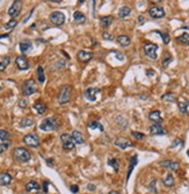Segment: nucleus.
Segmentation results:
<instances>
[{
  "instance_id": "obj_1",
  "label": "nucleus",
  "mask_w": 189,
  "mask_h": 194,
  "mask_svg": "<svg viewBox=\"0 0 189 194\" xmlns=\"http://www.w3.org/2000/svg\"><path fill=\"white\" fill-rule=\"evenodd\" d=\"M59 127V121L56 117H46L40 124V129L43 132H54Z\"/></svg>"
},
{
  "instance_id": "obj_2",
  "label": "nucleus",
  "mask_w": 189,
  "mask_h": 194,
  "mask_svg": "<svg viewBox=\"0 0 189 194\" xmlns=\"http://www.w3.org/2000/svg\"><path fill=\"white\" fill-rule=\"evenodd\" d=\"M13 155H14V158L17 161L21 162V163H26L28 162L32 157V155L29 152L27 149L22 148V147H19V148H15L14 151H13Z\"/></svg>"
},
{
  "instance_id": "obj_3",
  "label": "nucleus",
  "mask_w": 189,
  "mask_h": 194,
  "mask_svg": "<svg viewBox=\"0 0 189 194\" xmlns=\"http://www.w3.org/2000/svg\"><path fill=\"white\" fill-rule=\"evenodd\" d=\"M71 94H72V90H71V86L69 85H64V86L61 88V92H59V95H58V101L59 103H66L69 102L71 99Z\"/></svg>"
},
{
  "instance_id": "obj_4",
  "label": "nucleus",
  "mask_w": 189,
  "mask_h": 194,
  "mask_svg": "<svg viewBox=\"0 0 189 194\" xmlns=\"http://www.w3.org/2000/svg\"><path fill=\"white\" fill-rule=\"evenodd\" d=\"M61 141H62V143H63V149H64V150L71 151V150H73L74 149L75 143H74L73 138H72V135L67 134V132L62 134V135H61Z\"/></svg>"
},
{
  "instance_id": "obj_5",
  "label": "nucleus",
  "mask_w": 189,
  "mask_h": 194,
  "mask_svg": "<svg viewBox=\"0 0 189 194\" xmlns=\"http://www.w3.org/2000/svg\"><path fill=\"white\" fill-rule=\"evenodd\" d=\"M22 92L25 95H32L36 92V83L34 82V79L26 80L22 85Z\"/></svg>"
},
{
  "instance_id": "obj_6",
  "label": "nucleus",
  "mask_w": 189,
  "mask_h": 194,
  "mask_svg": "<svg viewBox=\"0 0 189 194\" xmlns=\"http://www.w3.org/2000/svg\"><path fill=\"white\" fill-rule=\"evenodd\" d=\"M158 49H159V47L154 43H145L144 44L145 55L151 59H157V50Z\"/></svg>"
},
{
  "instance_id": "obj_7",
  "label": "nucleus",
  "mask_w": 189,
  "mask_h": 194,
  "mask_svg": "<svg viewBox=\"0 0 189 194\" xmlns=\"http://www.w3.org/2000/svg\"><path fill=\"white\" fill-rule=\"evenodd\" d=\"M23 142H25L28 147H32V148H37V147L40 145V138H38V136H37L36 134H34V132L26 135V136L23 137Z\"/></svg>"
},
{
  "instance_id": "obj_8",
  "label": "nucleus",
  "mask_w": 189,
  "mask_h": 194,
  "mask_svg": "<svg viewBox=\"0 0 189 194\" xmlns=\"http://www.w3.org/2000/svg\"><path fill=\"white\" fill-rule=\"evenodd\" d=\"M50 21L56 26H62L65 22V15H64V13L59 12V11L52 12L50 14Z\"/></svg>"
},
{
  "instance_id": "obj_9",
  "label": "nucleus",
  "mask_w": 189,
  "mask_h": 194,
  "mask_svg": "<svg viewBox=\"0 0 189 194\" xmlns=\"http://www.w3.org/2000/svg\"><path fill=\"white\" fill-rule=\"evenodd\" d=\"M21 9H22V1H20V0H17V1H14L12 6L9 7V9H8V15L11 17H17V15L20 14Z\"/></svg>"
},
{
  "instance_id": "obj_10",
  "label": "nucleus",
  "mask_w": 189,
  "mask_h": 194,
  "mask_svg": "<svg viewBox=\"0 0 189 194\" xmlns=\"http://www.w3.org/2000/svg\"><path fill=\"white\" fill-rule=\"evenodd\" d=\"M100 92H101V90L99 87H88L85 91V97L88 101H95Z\"/></svg>"
},
{
  "instance_id": "obj_11",
  "label": "nucleus",
  "mask_w": 189,
  "mask_h": 194,
  "mask_svg": "<svg viewBox=\"0 0 189 194\" xmlns=\"http://www.w3.org/2000/svg\"><path fill=\"white\" fill-rule=\"evenodd\" d=\"M114 143H115L116 147H119V148H121V149H127V148H132V147H135V144L132 143L131 141L125 138V137H117Z\"/></svg>"
},
{
  "instance_id": "obj_12",
  "label": "nucleus",
  "mask_w": 189,
  "mask_h": 194,
  "mask_svg": "<svg viewBox=\"0 0 189 194\" xmlns=\"http://www.w3.org/2000/svg\"><path fill=\"white\" fill-rule=\"evenodd\" d=\"M148 14H150V17H153V19H160V17H165V11H164L162 7H159V6H153V7L150 8Z\"/></svg>"
},
{
  "instance_id": "obj_13",
  "label": "nucleus",
  "mask_w": 189,
  "mask_h": 194,
  "mask_svg": "<svg viewBox=\"0 0 189 194\" xmlns=\"http://www.w3.org/2000/svg\"><path fill=\"white\" fill-rule=\"evenodd\" d=\"M15 63H17V67L20 69V70L25 71V70H28L29 69V62L28 59L26 57H23V56H17V58H15Z\"/></svg>"
},
{
  "instance_id": "obj_14",
  "label": "nucleus",
  "mask_w": 189,
  "mask_h": 194,
  "mask_svg": "<svg viewBox=\"0 0 189 194\" xmlns=\"http://www.w3.org/2000/svg\"><path fill=\"white\" fill-rule=\"evenodd\" d=\"M150 132L152 135H159V136H162V135H166V129L159 123H154L150 127Z\"/></svg>"
},
{
  "instance_id": "obj_15",
  "label": "nucleus",
  "mask_w": 189,
  "mask_h": 194,
  "mask_svg": "<svg viewBox=\"0 0 189 194\" xmlns=\"http://www.w3.org/2000/svg\"><path fill=\"white\" fill-rule=\"evenodd\" d=\"M19 47H20V51L22 54H27L33 49V43L28 40H25V41H21L19 43Z\"/></svg>"
},
{
  "instance_id": "obj_16",
  "label": "nucleus",
  "mask_w": 189,
  "mask_h": 194,
  "mask_svg": "<svg viewBox=\"0 0 189 194\" xmlns=\"http://www.w3.org/2000/svg\"><path fill=\"white\" fill-rule=\"evenodd\" d=\"M78 59L81 61V62H87L93 58V52H90V51H86V50H80L78 52Z\"/></svg>"
},
{
  "instance_id": "obj_17",
  "label": "nucleus",
  "mask_w": 189,
  "mask_h": 194,
  "mask_svg": "<svg viewBox=\"0 0 189 194\" xmlns=\"http://www.w3.org/2000/svg\"><path fill=\"white\" fill-rule=\"evenodd\" d=\"M72 138H73L75 144H84L85 143V137L79 130H73L72 132Z\"/></svg>"
},
{
  "instance_id": "obj_18",
  "label": "nucleus",
  "mask_w": 189,
  "mask_h": 194,
  "mask_svg": "<svg viewBox=\"0 0 189 194\" xmlns=\"http://www.w3.org/2000/svg\"><path fill=\"white\" fill-rule=\"evenodd\" d=\"M161 166H164L165 169H168L171 171H177L179 169V163L173 161H162L161 162Z\"/></svg>"
},
{
  "instance_id": "obj_19",
  "label": "nucleus",
  "mask_w": 189,
  "mask_h": 194,
  "mask_svg": "<svg viewBox=\"0 0 189 194\" xmlns=\"http://www.w3.org/2000/svg\"><path fill=\"white\" fill-rule=\"evenodd\" d=\"M12 182V176L7 172H4V173L0 174V185L2 186H7Z\"/></svg>"
},
{
  "instance_id": "obj_20",
  "label": "nucleus",
  "mask_w": 189,
  "mask_h": 194,
  "mask_svg": "<svg viewBox=\"0 0 189 194\" xmlns=\"http://www.w3.org/2000/svg\"><path fill=\"white\" fill-rule=\"evenodd\" d=\"M148 119L151 121H153L154 123H160L161 121H162V117L160 115V112L159 111H153L150 113V115H148Z\"/></svg>"
},
{
  "instance_id": "obj_21",
  "label": "nucleus",
  "mask_w": 189,
  "mask_h": 194,
  "mask_svg": "<svg viewBox=\"0 0 189 194\" xmlns=\"http://www.w3.org/2000/svg\"><path fill=\"white\" fill-rule=\"evenodd\" d=\"M114 20V17L111 15H107V17H102L100 19V26L103 27V28H108L109 26L111 25V22Z\"/></svg>"
},
{
  "instance_id": "obj_22",
  "label": "nucleus",
  "mask_w": 189,
  "mask_h": 194,
  "mask_svg": "<svg viewBox=\"0 0 189 194\" xmlns=\"http://www.w3.org/2000/svg\"><path fill=\"white\" fill-rule=\"evenodd\" d=\"M130 42H131V40H130V37L127 36V35H119V36L117 37V43H119L121 47H128L130 44Z\"/></svg>"
},
{
  "instance_id": "obj_23",
  "label": "nucleus",
  "mask_w": 189,
  "mask_h": 194,
  "mask_svg": "<svg viewBox=\"0 0 189 194\" xmlns=\"http://www.w3.org/2000/svg\"><path fill=\"white\" fill-rule=\"evenodd\" d=\"M137 165V156H132L131 159H130V165H129V170H128V174H127V182L129 180V178L131 176L132 171H133V167Z\"/></svg>"
},
{
  "instance_id": "obj_24",
  "label": "nucleus",
  "mask_w": 189,
  "mask_h": 194,
  "mask_svg": "<svg viewBox=\"0 0 189 194\" xmlns=\"http://www.w3.org/2000/svg\"><path fill=\"white\" fill-rule=\"evenodd\" d=\"M130 13H131V8L129 7V6H123V7H121L119 11V17L124 19V17H127L130 15Z\"/></svg>"
},
{
  "instance_id": "obj_25",
  "label": "nucleus",
  "mask_w": 189,
  "mask_h": 194,
  "mask_svg": "<svg viewBox=\"0 0 189 194\" xmlns=\"http://www.w3.org/2000/svg\"><path fill=\"white\" fill-rule=\"evenodd\" d=\"M26 190L27 192H32V191H38L40 190V184L35 180H32V182H29L27 185H26Z\"/></svg>"
},
{
  "instance_id": "obj_26",
  "label": "nucleus",
  "mask_w": 189,
  "mask_h": 194,
  "mask_svg": "<svg viewBox=\"0 0 189 194\" xmlns=\"http://www.w3.org/2000/svg\"><path fill=\"white\" fill-rule=\"evenodd\" d=\"M188 106H189V101H187L186 99L179 100V109H180L181 113H187L188 112Z\"/></svg>"
},
{
  "instance_id": "obj_27",
  "label": "nucleus",
  "mask_w": 189,
  "mask_h": 194,
  "mask_svg": "<svg viewBox=\"0 0 189 194\" xmlns=\"http://www.w3.org/2000/svg\"><path fill=\"white\" fill-rule=\"evenodd\" d=\"M73 19H74V21L78 22V23H82V22L86 21V17L84 15V13L78 12V11L73 13Z\"/></svg>"
},
{
  "instance_id": "obj_28",
  "label": "nucleus",
  "mask_w": 189,
  "mask_h": 194,
  "mask_svg": "<svg viewBox=\"0 0 189 194\" xmlns=\"http://www.w3.org/2000/svg\"><path fill=\"white\" fill-rule=\"evenodd\" d=\"M88 129L90 130H100V132H103V126L100 123L99 121H92L90 124H88Z\"/></svg>"
},
{
  "instance_id": "obj_29",
  "label": "nucleus",
  "mask_w": 189,
  "mask_h": 194,
  "mask_svg": "<svg viewBox=\"0 0 189 194\" xmlns=\"http://www.w3.org/2000/svg\"><path fill=\"white\" fill-rule=\"evenodd\" d=\"M162 182H164L165 186H167V187H172V186H174V178H173V176L171 173L166 174V177L164 178V180H162Z\"/></svg>"
},
{
  "instance_id": "obj_30",
  "label": "nucleus",
  "mask_w": 189,
  "mask_h": 194,
  "mask_svg": "<svg viewBox=\"0 0 189 194\" xmlns=\"http://www.w3.org/2000/svg\"><path fill=\"white\" fill-rule=\"evenodd\" d=\"M34 109L38 113V114H43L46 111V106L43 102H36L34 105Z\"/></svg>"
},
{
  "instance_id": "obj_31",
  "label": "nucleus",
  "mask_w": 189,
  "mask_h": 194,
  "mask_svg": "<svg viewBox=\"0 0 189 194\" xmlns=\"http://www.w3.org/2000/svg\"><path fill=\"white\" fill-rule=\"evenodd\" d=\"M37 76H38V82L41 84H43L45 82V74H44V70L41 65H38L37 67Z\"/></svg>"
},
{
  "instance_id": "obj_32",
  "label": "nucleus",
  "mask_w": 189,
  "mask_h": 194,
  "mask_svg": "<svg viewBox=\"0 0 189 194\" xmlns=\"http://www.w3.org/2000/svg\"><path fill=\"white\" fill-rule=\"evenodd\" d=\"M108 165L111 166L115 172H119V161L116 159V158H110L109 161H108Z\"/></svg>"
},
{
  "instance_id": "obj_33",
  "label": "nucleus",
  "mask_w": 189,
  "mask_h": 194,
  "mask_svg": "<svg viewBox=\"0 0 189 194\" xmlns=\"http://www.w3.org/2000/svg\"><path fill=\"white\" fill-rule=\"evenodd\" d=\"M9 132L7 130H5V129H0V140L2 141V142H9Z\"/></svg>"
},
{
  "instance_id": "obj_34",
  "label": "nucleus",
  "mask_w": 189,
  "mask_h": 194,
  "mask_svg": "<svg viewBox=\"0 0 189 194\" xmlns=\"http://www.w3.org/2000/svg\"><path fill=\"white\" fill-rule=\"evenodd\" d=\"M177 41L180 42V43H183V44H189V34L183 33L181 36L177 37Z\"/></svg>"
},
{
  "instance_id": "obj_35",
  "label": "nucleus",
  "mask_w": 189,
  "mask_h": 194,
  "mask_svg": "<svg viewBox=\"0 0 189 194\" xmlns=\"http://www.w3.org/2000/svg\"><path fill=\"white\" fill-rule=\"evenodd\" d=\"M157 34H159L161 36V38H162V41H164L165 44H168L169 41H171V37H169V35L167 33H162V32H160V30H156Z\"/></svg>"
},
{
  "instance_id": "obj_36",
  "label": "nucleus",
  "mask_w": 189,
  "mask_h": 194,
  "mask_svg": "<svg viewBox=\"0 0 189 194\" xmlns=\"http://www.w3.org/2000/svg\"><path fill=\"white\" fill-rule=\"evenodd\" d=\"M175 99H177V97L174 93H166V94L162 95V100L168 101V102H173V101H175Z\"/></svg>"
},
{
  "instance_id": "obj_37",
  "label": "nucleus",
  "mask_w": 189,
  "mask_h": 194,
  "mask_svg": "<svg viewBox=\"0 0 189 194\" xmlns=\"http://www.w3.org/2000/svg\"><path fill=\"white\" fill-rule=\"evenodd\" d=\"M9 62H11V58H9V56L4 57V61H1V62H0V71H5L6 66L8 65Z\"/></svg>"
},
{
  "instance_id": "obj_38",
  "label": "nucleus",
  "mask_w": 189,
  "mask_h": 194,
  "mask_svg": "<svg viewBox=\"0 0 189 194\" xmlns=\"http://www.w3.org/2000/svg\"><path fill=\"white\" fill-rule=\"evenodd\" d=\"M21 127H32L34 124V121L32 120V119H29V117H26V119H23V120L20 122Z\"/></svg>"
},
{
  "instance_id": "obj_39",
  "label": "nucleus",
  "mask_w": 189,
  "mask_h": 194,
  "mask_svg": "<svg viewBox=\"0 0 189 194\" xmlns=\"http://www.w3.org/2000/svg\"><path fill=\"white\" fill-rule=\"evenodd\" d=\"M17 25V21L14 20V19H12L11 21H8V23H6V25H5V28L6 29H12V28H14Z\"/></svg>"
},
{
  "instance_id": "obj_40",
  "label": "nucleus",
  "mask_w": 189,
  "mask_h": 194,
  "mask_svg": "<svg viewBox=\"0 0 189 194\" xmlns=\"http://www.w3.org/2000/svg\"><path fill=\"white\" fill-rule=\"evenodd\" d=\"M102 37L106 41H114V35L110 33H108V32H104V33L102 34Z\"/></svg>"
},
{
  "instance_id": "obj_41",
  "label": "nucleus",
  "mask_w": 189,
  "mask_h": 194,
  "mask_svg": "<svg viewBox=\"0 0 189 194\" xmlns=\"http://www.w3.org/2000/svg\"><path fill=\"white\" fill-rule=\"evenodd\" d=\"M132 136L135 137V138H137V140H143L145 137V134H143V132H132Z\"/></svg>"
},
{
  "instance_id": "obj_42",
  "label": "nucleus",
  "mask_w": 189,
  "mask_h": 194,
  "mask_svg": "<svg viewBox=\"0 0 189 194\" xmlns=\"http://www.w3.org/2000/svg\"><path fill=\"white\" fill-rule=\"evenodd\" d=\"M156 184H157V180L156 179H153L152 182H151V184L148 185V188H150V191H151L152 193H157V192H158L156 188Z\"/></svg>"
},
{
  "instance_id": "obj_43",
  "label": "nucleus",
  "mask_w": 189,
  "mask_h": 194,
  "mask_svg": "<svg viewBox=\"0 0 189 194\" xmlns=\"http://www.w3.org/2000/svg\"><path fill=\"white\" fill-rule=\"evenodd\" d=\"M177 145H181V147H183V141L180 140V138H177V140H174L173 142V144L171 145V148H175Z\"/></svg>"
},
{
  "instance_id": "obj_44",
  "label": "nucleus",
  "mask_w": 189,
  "mask_h": 194,
  "mask_svg": "<svg viewBox=\"0 0 189 194\" xmlns=\"http://www.w3.org/2000/svg\"><path fill=\"white\" fill-rule=\"evenodd\" d=\"M173 61V58L171 57V56H169V57H167V58H165L164 59V62H162V66H164V67H166V66H168V64L171 62H172Z\"/></svg>"
},
{
  "instance_id": "obj_45",
  "label": "nucleus",
  "mask_w": 189,
  "mask_h": 194,
  "mask_svg": "<svg viewBox=\"0 0 189 194\" xmlns=\"http://www.w3.org/2000/svg\"><path fill=\"white\" fill-rule=\"evenodd\" d=\"M8 149V144H6V143H0V153L4 152Z\"/></svg>"
},
{
  "instance_id": "obj_46",
  "label": "nucleus",
  "mask_w": 189,
  "mask_h": 194,
  "mask_svg": "<svg viewBox=\"0 0 189 194\" xmlns=\"http://www.w3.org/2000/svg\"><path fill=\"white\" fill-rule=\"evenodd\" d=\"M70 190H71V192H72V193H78V191H79V187L77 185H72L70 187Z\"/></svg>"
},
{
  "instance_id": "obj_47",
  "label": "nucleus",
  "mask_w": 189,
  "mask_h": 194,
  "mask_svg": "<svg viewBox=\"0 0 189 194\" xmlns=\"http://www.w3.org/2000/svg\"><path fill=\"white\" fill-rule=\"evenodd\" d=\"M95 188H96V186L93 185V184H88V185H87V190H90V192H94Z\"/></svg>"
},
{
  "instance_id": "obj_48",
  "label": "nucleus",
  "mask_w": 189,
  "mask_h": 194,
  "mask_svg": "<svg viewBox=\"0 0 189 194\" xmlns=\"http://www.w3.org/2000/svg\"><path fill=\"white\" fill-rule=\"evenodd\" d=\"M27 103H28V101L27 100H20V102H19V105H20V107L21 108H23V107H26L27 106Z\"/></svg>"
},
{
  "instance_id": "obj_49",
  "label": "nucleus",
  "mask_w": 189,
  "mask_h": 194,
  "mask_svg": "<svg viewBox=\"0 0 189 194\" xmlns=\"http://www.w3.org/2000/svg\"><path fill=\"white\" fill-rule=\"evenodd\" d=\"M138 21H139L140 25H143V23H144V21H145L144 17H142V15H140V17H138Z\"/></svg>"
},
{
  "instance_id": "obj_50",
  "label": "nucleus",
  "mask_w": 189,
  "mask_h": 194,
  "mask_svg": "<svg viewBox=\"0 0 189 194\" xmlns=\"http://www.w3.org/2000/svg\"><path fill=\"white\" fill-rule=\"evenodd\" d=\"M48 185H49V182H44V193H46V192H48Z\"/></svg>"
},
{
  "instance_id": "obj_51",
  "label": "nucleus",
  "mask_w": 189,
  "mask_h": 194,
  "mask_svg": "<svg viewBox=\"0 0 189 194\" xmlns=\"http://www.w3.org/2000/svg\"><path fill=\"white\" fill-rule=\"evenodd\" d=\"M146 74H148V76H150V77H151V76H154V72H153V71H151V70H148V72H146Z\"/></svg>"
},
{
  "instance_id": "obj_52",
  "label": "nucleus",
  "mask_w": 189,
  "mask_h": 194,
  "mask_svg": "<svg viewBox=\"0 0 189 194\" xmlns=\"http://www.w3.org/2000/svg\"><path fill=\"white\" fill-rule=\"evenodd\" d=\"M108 194H119V193L117 192V191H110V192H109Z\"/></svg>"
},
{
  "instance_id": "obj_53",
  "label": "nucleus",
  "mask_w": 189,
  "mask_h": 194,
  "mask_svg": "<svg viewBox=\"0 0 189 194\" xmlns=\"http://www.w3.org/2000/svg\"><path fill=\"white\" fill-rule=\"evenodd\" d=\"M5 37H8V34H6V35H1L0 38H5Z\"/></svg>"
},
{
  "instance_id": "obj_54",
  "label": "nucleus",
  "mask_w": 189,
  "mask_h": 194,
  "mask_svg": "<svg viewBox=\"0 0 189 194\" xmlns=\"http://www.w3.org/2000/svg\"><path fill=\"white\" fill-rule=\"evenodd\" d=\"M36 194H44V193H43V192H37Z\"/></svg>"
},
{
  "instance_id": "obj_55",
  "label": "nucleus",
  "mask_w": 189,
  "mask_h": 194,
  "mask_svg": "<svg viewBox=\"0 0 189 194\" xmlns=\"http://www.w3.org/2000/svg\"><path fill=\"white\" fill-rule=\"evenodd\" d=\"M187 153H188V156H189V150H188V151H187Z\"/></svg>"
},
{
  "instance_id": "obj_56",
  "label": "nucleus",
  "mask_w": 189,
  "mask_h": 194,
  "mask_svg": "<svg viewBox=\"0 0 189 194\" xmlns=\"http://www.w3.org/2000/svg\"><path fill=\"white\" fill-rule=\"evenodd\" d=\"M0 90H1V87H0Z\"/></svg>"
}]
</instances>
